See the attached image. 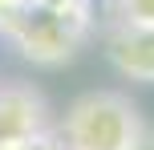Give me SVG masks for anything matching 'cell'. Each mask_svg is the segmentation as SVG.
Instances as JSON below:
<instances>
[{
    "instance_id": "obj_1",
    "label": "cell",
    "mask_w": 154,
    "mask_h": 150,
    "mask_svg": "<svg viewBox=\"0 0 154 150\" xmlns=\"http://www.w3.org/2000/svg\"><path fill=\"white\" fill-rule=\"evenodd\" d=\"M0 37L37 69H61L85 49L93 24L81 0L69 4H24L20 12L0 16Z\"/></svg>"
},
{
    "instance_id": "obj_6",
    "label": "cell",
    "mask_w": 154,
    "mask_h": 150,
    "mask_svg": "<svg viewBox=\"0 0 154 150\" xmlns=\"http://www.w3.org/2000/svg\"><path fill=\"white\" fill-rule=\"evenodd\" d=\"M138 150H154V130H146V134H142V142H138Z\"/></svg>"
},
{
    "instance_id": "obj_3",
    "label": "cell",
    "mask_w": 154,
    "mask_h": 150,
    "mask_svg": "<svg viewBox=\"0 0 154 150\" xmlns=\"http://www.w3.org/2000/svg\"><path fill=\"white\" fill-rule=\"evenodd\" d=\"M101 45L118 77L134 85H154V24L118 20L109 32H101Z\"/></svg>"
},
{
    "instance_id": "obj_5",
    "label": "cell",
    "mask_w": 154,
    "mask_h": 150,
    "mask_svg": "<svg viewBox=\"0 0 154 150\" xmlns=\"http://www.w3.org/2000/svg\"><path fill=\"white\" fill-rule=\"evenodd\" d=\"M118 12L130 24H154V0H118Z\"/></svg>"
},
{
    "instance_id": "obj_2",
    "label": "cell",
    "mask_w": 154,
    "mask_h": 150,
    "mask_svg": "<svg viewBox=\"0 0 154 150\" xmlns=\"http://www.w3.org/2000/svg\"><path fill=\"white\" fill-rule=\"evenodd\" d=\"M142 134L146 122L138 106L118 89H89L57 118V138L65 150H138Z\"/></svg>"
},
{
    "instance_id": "obj_4",
    "label": "cell",
    "mask_w": 154,
    "mask_h": 150,
    "mask_svg": "<svg viewBox=\"0 0 154 150\" xmlns=\"http://www.w3.org/2000/svg\"><path fill=\"white\" fill-rule=\"evenodd\" d=\"M45 97L24 81H0V142H20L53 130Z\"/></svg>"
}]
</instances>
